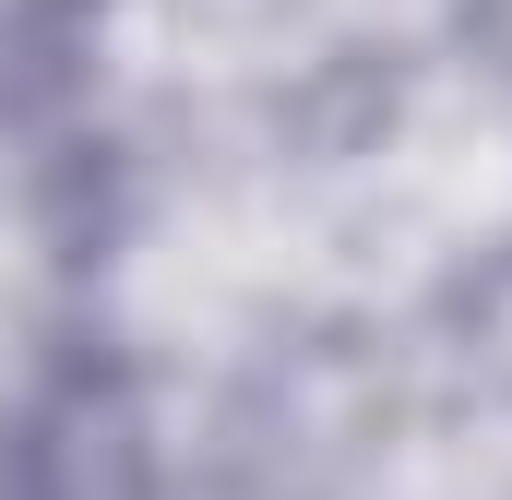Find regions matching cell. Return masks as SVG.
<instances>
[{"instance_id":"6da1fadb","label":"cell","mask_w":512,"mask_h":500,"mask_svg":"<svg viewBox=\"0 0 512 500\" xmlns=\"http://www.w3.org/2000/svg\"><path fill=\"white\" fill-rule=\"evenodd\" d=\"M12 500H96V465H84V417H36L24 453H12Z\"/></svg>"}]
</instances>
